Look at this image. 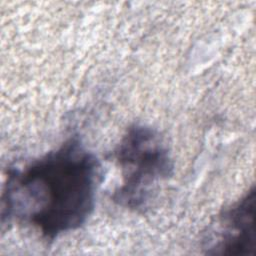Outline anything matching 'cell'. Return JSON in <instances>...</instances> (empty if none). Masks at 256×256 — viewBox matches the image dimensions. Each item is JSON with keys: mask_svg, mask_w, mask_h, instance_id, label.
<instances>
[{"mask_svg": "<svg viewBox=\"0 0 256 256\" xmlns=\"http://www.w3.org/2000/svg\"><path fill=\"white\" fill-rule=\"evenodd\" d=\"M100 177L98 159L72 137L23 169L9 170L2 223L28 224L53 241L86 223L95 207Z\"/></svg>", "mask_w": 256, "mask_h": 256, "instance_id": "1", "label": "cell"}, {"mask_svg": "<svg viewBox=\"0 0 256 256\" xmlns=\"http://www.w3.org/2000/svg\"><path fill=\"white\" fill-rule=\"evenodd\" d=\"M122 184L113 200L136 212L148 208L160 183L173 174V161L160 135L145 125L131 126L115 151Z\"/></svg>", "mask_w": 256, "mask_h": 256, "instance_id": "2", "label": "cell"}, {"mask_svg": "<svg viewBox=\"0 0 256 256\" xmlns=\"http://www.w3.org/2000/svg\"><path fill=\"white\" fill-rule=\"evenodd\" d=\"M218 224L216 238L209 244V254L254 256L256 250L254 188L225 210Z\"/></svg>", "mask_w": 256, "mask_h": 256, "instance_id": "3", "label": "cell"}]
</instances>
